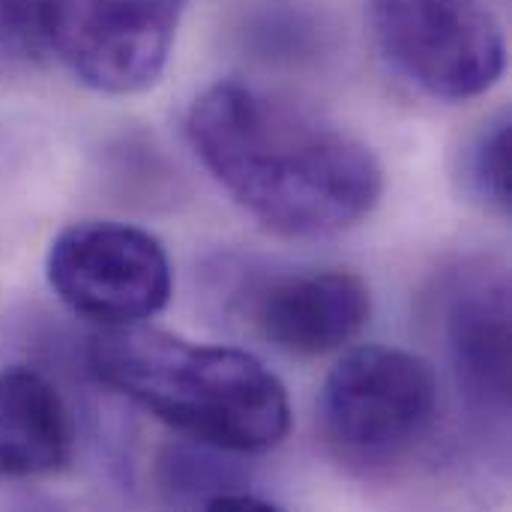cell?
Listing matches in <instances>:
<instances>
[{
	"instance_id": "obj_1",
	"label": "cell",
	"mask_w": 512,
	"mask_h": 512,
	"mask_svg": "<svg viewBox=\"0 0 512 512\" xmlns=\"http://www.w3.org/2000/svg\"><path fill=\"white\" fill-rule=\"evenodd\" d=\"M186 132L216 183L285 237L342 234L384 195V168L366 141L288 96L243 81L207 87L189 108Z\"/></svg>"
},
{
	"instance_id": "obj_2",
	"label": "cell",
	"mask_w": 512,
	"mask_h": 512,
	"mask_svg": "<svg viewBox=\"0 0 512 512\" xmlns=\"http://www.w3.org/2000/svg\"><path fill=\"white\" fill-rule=\"evenodd\" d=\"M93 375L168 429L219 453H267L291 432L285 384L252 354L129 324L90 342Z\"/></svg>"
},
{
	"instance_id": "obj_3",
	"label": "cell",
	"mask_w": 512,
	"mask_h": 512,
	"mask_svg": "<svg viewBox=\"0 0 512 512\" xmlns=\"http://www.w3.org/2000/svg\"><path fill=\"white\" fill-rule=\"evenodd\" d=\"M435 369L405 348L360 345L324 381L318 417L330 453L354 471H387L414 456L438 423Z\"/></svg>"
},
{
	"instance_id": "obj_4",
	"label": "cell",
	"mask_w": 512,
	"mask_h": 512,
	"mask_svg": "<svg viewBox=\"0 0 512 512\" xmlns=\"http://www.w3.org/2000/svg\"><path fill=\"white\" fill-rule=\"evenodd\" d=\"M387 63L441 102L492 90L507 66L504 30L483 0H369Z\"/></svg>"
},
{
	"instance_id": "obj_5",
	"label": "cell",
	"mask_w": 512,
	"mask_h": 512,
	"mask_svg": "<svg viewBox=\"0 0 512 512\" xmlns=\"http://www.w3.org/2000/svg\"><path fill=\"white\" fill-rule=\"evenodd\" d=\"M186 0H36L39 51L108 96L153 87Z\"/></svg>"
},
{
	"instance_id": "obj_6",
	"label": "cell",
	"mask_w": 512,
	"mask_h": 512,
	"mask_svg": "<svg viewBox=\"0 0 512 512\" xmlns=\"http://www.w3.org/2000/svg\"><path fill=\"white\" fill-rule=\"evenodd\" d=\"M45 276L66 309L102 327L144 324L168 306L174 288L165 246L111 219L66 225L51 240Z\"/></svg>"
},
{
	"instance_id": "obj_7",
	"label": "cell",
	"mask_w": 512,
	"mask_h": 512,
	"mask_svg": "<svg viewBox=\"0 0 512 512\" xmlns=\"http://www.w3.org/2000/svg\"><path fill=\"white\" fill-rule=\"evenodd\" d=\"M249 327L291 357H324L351 345L369 324V285L342 267L261 276L243 294Z\"/></svg>"
},
{
	"instance_id": "obj_8",
	"label": "cell",
	"mask_w": 512,
	"mask_h": 512,
	"mask_svg": "<svg viewBox=\"0 0 512 512\" xmlns=\"http://www.w3.org/2000/svg\"><path fill=\"white\" fill-rule=\"evenodd\" d=\"M447 351L468 408L507 423L510 414V282L498 270L465 273L447 303Z\"/></svg>"
},
{
	"instance_id": "obj_9",
	"label": "cell",
	"mask_w": 512,
	"mask_h": 512,
	"mask_svg": "<svg viewBox=\"0 0 512 512\" xmlns=\"http://www.w3.org/2000/svg\"><path fill=\"white\" fill-rule=\"evenodd\" d=\"M72 450L75 423L60 390L30 366L0 369V480L57 474Z\"/></svg>"
},
{
	"instance_id": "obj_10",
	"label": "cell",
	"mask_w": 512,
	"mask_h": 512,
	"mask_svg": "<svg viewBox=\"0 0 512 512\" xmlns=\"http://www.w3.org/2000/svg\"><path fill=\"white\" fill-rule=\"evenodd\" d=\"M459 180L471 201L495 216L512 210V120L507 111L486 120L462 150Z\"/></svg>"
},
{
	"instance_id": "obj_11",
	"label": "cell",
	"mask_w": 512,
	"mask_h": 512,
	"mask_svg": "<svg viewBox=\"0 0 512 512\" xmlns=\"http://www.w3.org/2000/svg\"><path fill=\"white\" fill-rule=\"evenodd\" d=\"M204 510H279L273 501H264V498H255L249 495L246 489H234V492H222V495H213L201 504Z\"/></svg>"
}]
</instances>
